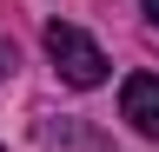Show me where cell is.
I'll return each mask as SVG.
<instances>
[{
	"label": "cell",
	"instance_id": "cell-1",
	"mask_svg": "<svg viewBox=\"0 0 159 152\" xmlns=\"http://www.w3.org/2000/svg\"><path fill=\"white\" fill-rule=\"evenodd\" d=\"M47 60H53L60 80L80 86V93L106 86V53H99V40H93L86 27H73V20H53L47 27Z\"/></svg>",
	"mask_w": 159,
	"mask_h": 152
},
{
	"label": "cell",
	"instance_id": "cell-2",
	"mask_svg": "<svg viewBox=\"0 0 159 152\" xmlns=\"http://www.w3.org/2000/svg\"><path fill=\"white\" fill-rule=\"evenodd\" d=\"M119 112L133 119V132L159 139V80H152V73H133V80L119 86Z\"/></svg>",
	"mask_w": 159,
	"mask_h": 152
},
{
	"label": "cell",
	"instance_id": "cell-3",
	"mask_svg": "<svg viewBox=\"0 0 159 152\" xmlns=\"http://www.w3.org/2000/svg\"><path fill=\"white\" fill-rule=\"evenodd\" d=\"M13 66H20V53H13V40H0V80H7Z\"/></svg>",
	"mask_w": 159,
	"mask_h": 152
},
{
	"label": "cell",
	"instance_id": "cell-4",
	"mask_svg": "<svg viewBox=\"0 0 159 152\" xmlns=\"http://www.w3.org/2000/svg\"><path fill=\"white\" fill-rule=\"evenodd\" d=\"M139 7H146V20H152V27H159V0H139Z\"/></svg>",
	"mask_w": 159,
	"mask_h": 152
},
{
	"label": "cell",
	"instance_id": "cell-5",
	"mask_svg": "<svg viewBox=\"0 0 159 152\" xmlns=\"http://www.w3.org/2000/svg\"><path fill=\"white\" fill-rule=\"evenodd\" d=\"M0 152H7V145H0Z\"/></svg>",
	"mask_w": 159,
	"mask_h": 152
}]
</instances>
